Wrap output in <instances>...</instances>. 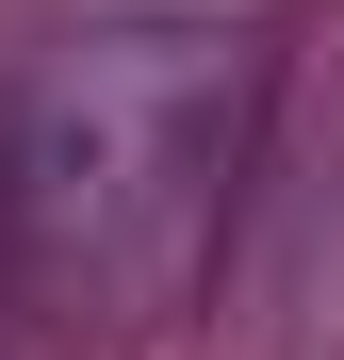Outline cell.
<instances>
[{
	"instance_id": "1",
	"label": "cell",
	"mask_w": 344,
	"mask_h": 360,
	"mask_svg": "<svg viewBox=\"0 0 344 360\" xmlns=\"http://www.w3.org/2000/svg\"><path fill=\"white\" fill-rule=\"evenodd\" d=\"M246 33L229 17H82L0 115V295L49 328H148L213 262L246 164Z\"/></svg>"
}]
</instances>
